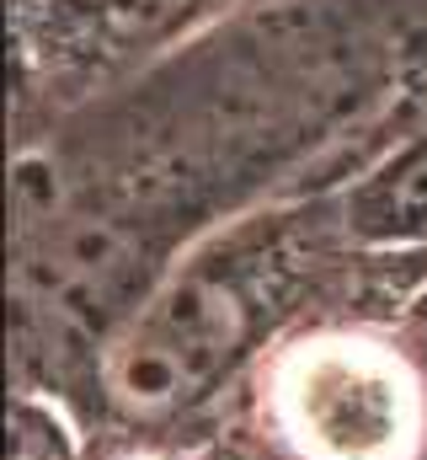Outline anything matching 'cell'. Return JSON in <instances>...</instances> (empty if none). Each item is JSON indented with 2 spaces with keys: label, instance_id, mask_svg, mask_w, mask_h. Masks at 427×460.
I'll return each mask as SVG.
<instances>
[{
  "label": "cell",
  "instance_id": "obj_1",
  "mask_svg": "<svg viewBox=\"0 0 427 460\" xmlns=\"http://www.w3.org/2000/svg\"><path fill=\"white\" fill-rule=\"evenodd\" d=\"M251 327L230 268L187 262L161 279L107 343V385L128 412H171L209 391Z\"/></svg>",
  "mask_w": 427,
  "mask_h": 460
},
{
  "label": "cell",
  "instance_id": "obj_2",
  "mask_svg": "<svg viewBox=\"0 0 427 460\" xmlns=\"http://www.w3.org/2000/svg\"><path fill=\"white\" fill-rule=\"evenodd\" d=\"M278 412L310 460H401L417 439V391L406 369L347 338L289 353Z\"/></svg>",
  "mask_w": 427,
  "mask_h": 460
},
{
  "label": "cell",
  "instance_id": "obj_3",
  "mask_svg": "<svg viewBox=\"0 0 427 460\" xmlns=\"http://www.w3.org/2000/svg\"><path fill=\"white\" fill-rule=\"evenodd\" d=\"M347 220L374 241L427 235V139H417L401 161H390L374 182L358 188V199L347 204Z\"/></svg>",
  "mask_w": 427,
  "mask_h": 460
}]
</instances>
